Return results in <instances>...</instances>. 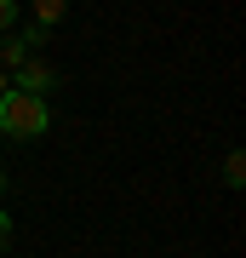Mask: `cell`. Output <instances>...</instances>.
Segmentation results:
<instances>
[{
    "instance_id": "2",
    "label": "cell",
    "mask_w": 246,
    "mask_h": 258,
    "mask_svg": "<svg viewBox=\"0 0 246 258\" xmlns=\"http://www.w3.org/2000/svg\"><path fill=\"white\" fill-rule=\"evenodd\" d=\"M12 86H18V92H29V98H46V92L57 86V69H46L40 57H23L18 75H12Z\"/></svg>"
},
{
    "instance_id": "4",
    "label": "cell",
    "mask_w": 246,
    "mask_h": 258,
    "mask_svg": "<svg viewBox=\"0 0 246 258\" xmlns=\"http://www.w3.org/2000/svg\"><path fill=\"white\" fill-rule=\"evenodd\" d=\"M23 57H29V40H23V35H18V40H0V69H18Z\"/></svg>"
},
{
    "instance_id": "1",
    "label": "cell",
    "mask_w": 246,
    "mask_h": 258,
    "mask_svg": "<svg viewBox=\"0 0 246 258\" xmlns=\"http://www.w3.org/2000/svg\"><path fill=\"white\" fill-rule=\"evenodd\" d=\"M46 126H52V109H46V98H29V92H18V86L0 98V132H6V138L35 144Z\"/></svg>"
},
{
    "instance_id": "9",
    "label": "cell",
    "mask_w": 246,
    "mask_h": 258,
    "mask_svg": "<svg viewBox=\"0 0 246 258\" xmlns=\"http://www.w3.org/2000/svg\"><path fill=\"white\" fill-rule=\"evenodd\" d=\"M0 189H6V166H0Z\"/></svg>"
},
{
    "instance_id": "8",
    "label": "cell",
    "mask_w": 246,
    "mask_h": 258,
    "mask_svg": "<svg viewBox=\"0 0 246 258\" xmlns=\"http://www.w3.org/2000/svg\"><path fill=\"white\" fill-rule=\"evenodd\" d=\"M6 92H12V81H6V69H0V98H6Z\"/></svg>"
},
{
    "instance_id": "5",
    "label": "cell",
    "mask_w": 246,
    "mask_h": 258,
    "mask_svg": "<svg viewBox=\"0 0 246 258\" xmlns=\"http://www.w3.org/2000/svg\"><path fill=\"white\" fill-rule=\"evenodd\" d=\"M223 184H229V189L246 184V155H240V149H229V161H223Z\"/></svg>"
},
{
    "instance_id": "3",
    "label": "cell",
    "mask_w": 246,
    "mask_h": 258,
    "mask_svg": "<svg viewBox=\"0 0 246 258\" xmlns=\"http://www.w3.org/2000/svg\"><path fill=\"white\" fill-rule=\"evenodd\" d=\"M29 12H35V23H40V29H52V23L69 12V0H29Z\"/></svg>"
},
{
    "instance_id": "7",
    "label": "cell",
    "mask_w": 246,
    "mask_h": 258,
    "mask_svg": "<svg viewBox=\"0 0 246 258\" xmlns=\"http://www.w3.org/2000/svg\"><path fill=\"white\" fill-rule=\"evenodd\" d=\"M6 241H12V218L0 212V252H6Z\"/></svg>"
},
{
    "instance_id": "6",
    "label": "cell",
    "mask_w": 246,
    "mask_h": 258,
    "mask_svg": "<svg viewBox=\"0 0 246 258\" xmlns=\"http://www.w3.org/2000/svg\"><path fill=\"white\" fill-rule=\"evenodd\" d=\"M18 23V0H0V29H12Z\"/></svg>"
}]
</instances>
